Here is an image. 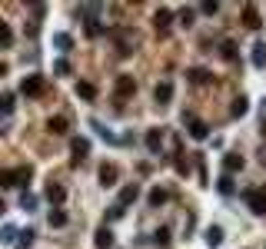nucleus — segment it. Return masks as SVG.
<instances>
[{"mask_svg": "<svg viewBox=\"0 0 266 249\" xmlns=\"http://www.w3.org/2000/svg\"><path fill=\"white\" fill-rule=\"evenodd\" d=\"M243 199H246V206L256 213V216H263V213H266V186L246 189V193H243Z\"/></svg>", "mask_w": 266, "mask_h": 249, "instance_id": "f257e3e1", "label": "nucleus"}, {"mask_svg": "<svg viewBox=\"0 0 266 249\" xmlns=\"http://www.w3.org/2000/svg\"><path fill=\"white\" fill-rule=\"evenodd\" d=\"M20 93H24V97H44L47 93V80H44V76H37V73L27 76V80L20 83Z\"/></svg>", "mask_w": 266, "mask_h": 249, "instance_id": "f03ea898", "label": "nucleus"}, {"mask_svg": "<svg viewBox=\"0 0 266 249\" xmlns=\"http://www.w3.org/2000/svg\"><path fill=\"white\" fill-rule=\"evenodd\" d=\"M113 93H117V100L133 97V93H137V80H133L130 73H120V76H117V83H113Z\"/></svg>", "mask_w": 266, "mask_h": 249, "instance_id": "7ed1b4c3", "label": "nucleus"}, {"mask_svg": "<svg viewBox=\"0 0 266 249\" xmlns=\"http://www.w3.org/2000/svg\"><path fill=\"white\" fill-rule=\"evenodd\" d=\"M70 153H73V166H80V163H83V156L90 153V140L73 137V140H70Z\"/></svg>", "mask_w": 266, "mask_h": 249, "instance_id": "20e7f679", "label": "nucleus"}, {"mask_svg": "<svg viewBox=\"0 0 266 249\" xmlns=\"http://www.w3.org/2000/svg\"><path fill=\"white\" fill-rule=\"evenodd\" d=\"M170 24H173V10H170V7H160V10H157V17H153V27H157V33H160V37H163V33L170 30Z\"/></svg>", "mask_w": 266, "mask_h": 249, "instance_id": "39448f33", "label": "nucleus"}, {"mask_svg": "<svg viewBox=\"0 0 266 249\" xmlns=\"http://www.w3.org/2000/svg\"><path fill=\"white\" fill-rule=\"evenodd\" d=\"M243 24H246L250 30H260V27H263V17H260V10H256V4L243 7Z\"/></svg>", "mask_w": 266, "mask_h": 249, "instance_id": "423d86ee", "label": "nucleus"}, {"mask_svg": "<svg viewBox=\"0 0 266 249\" xmlns=\"http://www.w3.org/2000/svg\"><path fill=\"white\" fill-rule=\"evenodd\" d=\"M47 199H50V203H53V209H60V206H64V199H67V189L64 186H60V183H47Z\"/></svg>", "mask_w": 266, "mask_h": 249, "instance_id": "0eeeda50", "label": "nucleus"}, {"mask_svg": "<svg viewBox=\"0 0 266 249\" xmlns=\"http://www.w3.org/2000/svg\"><path fill=\"white\" fill-rule=\"evenodd\" d=\"M117 180H120V166H117V163H103L100 166V183L103 186H113Z\"/></svg>", "mask_w": 266, "mask_h": 249, "instance_id": "6e6552de", "label": "nucleus"}, {"mask_svg": "<svg viewBox=\"0 0 266 249\" xmlns=\"http://www.w3.org/2000/svg\"><path fill=\"white\" fill-rule=\"evenodd\" d=\"M186 130H190V137H193V140H206L210 126L203 123V120H197V117H186Z\"/></svg>", "mask_w": 266, "mask_h": 249, "instance_id": "1a4fd4ad", "label": "nucleus"}, {"mask_svg": "<svg viewBox=\"0 0 266 249\" xmlns=\"http://www.w3.org/2000/svg\"><path fill=\"white\" fill-rule=\"evenodd\" d=\"M93 246L97 249H110L113 246V229H110V226H100V229L93 233Z\"/></svg>", "mask_w": 266, "mask_h": 249, "instance_id": "9d476101", "label": "nucleus"}, {"mask_svg": "<svg viewBox=\"0 0 266 249\" xmlns=\"http://www.w3.org/2000/svg\"><path fill=\"white\" fill-rule=\"evenodd\" d=\"M137 196H140V186H137V183H127V186L120 189V199H117V206H120V209H127V206H130Z\"/></svg>", "mask_w": 266, "mask_h": 249, "instance_id": "9b49d317", "label": "nucleus"}, {"mask_svg": "<svg viewBox=\"0 0 266 249\" xmlns=\"http://www.w3.org/2000/svg\"><path fill=\"white\" fill-rule=\"evenodd\" d=\"M240 169H243V156L240 153H226V156H223V173H226V176L240 173Z\"/></svg>", "mask_w": 266, "mask_h": 249, "instance_id": "f8f14e48", "label": "nucleus"}, {"mask_svg": "<svg viewBox=\"0 0 266 249\" xmlns=\"http://www.w3.org/2000/svg\"><path fill=\"white\" fill-rule=\"evenodd\" d=\"M153 97H157V103H160V106H163V103H170V100H173V83H170V80L157 83V90H153Z\"/></svg>", "mask_w": 266, "mask_h": 249, "instance_id": "ddd939ff", "label": "nucleus"}, {"mask_svg": "<svg viewBox=\"0 0 266 249\" xmlns=\"http://www.w3.org/2000/svg\"><path fill=\"white\" fill-rule=\"evenodd\" d=\"M146 149H150V153H160V149H163V130H146Z\"/></svg>", "mask_w": 266, "mask_h": 249, "instance_id": "4468645a", "label": "nucleus"}, {"mask_svg": "<svg viewBox=\"0 0 266 249\" xmlns=\"http://www.w3.org/2000/svg\"><path fill=\"white\" fill-rule=\"evenodd\" d=\"M67 117H50V120H47V130H50L53 133V137H67Z\"/></svg>", "mask_w": 266, "mask_h": 249, "instance_id": "2eb2a0df", "label": "nucleus"}, {"mask_svg": "<svg viewBox=\"0 0 266 249\" xmlns=\"http://www.w3.org/2000/svg\"><path fill=\"white\" fill-rule=\"evenodd\" d=\"M186 80H190V83H200V87H203V83H210V73H206L203 67H190V70H186Z\"/></svg>", "mask_w": 266, "mask_h": 249, "instance_id": "dca6fc26", "label": "nucleus"}, {"mask_svg": "<svg viewBox=\"0 0 266 249\" xmlns=\"http://www.w3.org/2000/svg\"><path fill=\"white\" fill-rule=\"evenodd\" d=\"M77 97H80V100H97V87L87 83V80H80V83H77Z\"/></svg>", "mask_w": 266, "mask_h": 249, "instance_id": "f3484780", "label": "nucleus"}, {"mask_svg": "<svg viewBox=\"0 0 266 249\" xmlns=\"http://www.w3.org/2000/svg\"><path fill=\"white\" fill-rule=\"evenodd\" d=\"M166 199H170V193H166L163 186H157V189H150V196H146V203H150V206H163Z\"/></svg>", "mask_w": 266, "mask_h": 249, "instance_id": "a211bd4d", "label": "nucleus"}, {"mask_svg": "<svg viewBox=\"0 0 266 249\" xmlns=\"http://www.w3.org/2000/svg\"><path fill=\"white\" fill-rule=\"evenodd\" d=\"M230 113H233V117H246V113H250V100L246 97H236L233 106H230Z\"/></svg>", "mask_w": 266, "mask_h": 249, "instance_id": "6ab92c4d", "label": "nucleus"}, {"mask_svg": "<svg viewBox=\"0 0 266 249\" xmlns=\"http://www.w3.org/2000/svg\"><path fill=\"white\" fill-rule=\"evenodd\" d=\"M220 243H223V229H220V226H210V229H206V246L216 249Z\"/></svg>", "mask_w": 266, "mask_h": 249, "instance_id": "aec40b11", "label": "nucleus"}, {"mask_svg": "<svg viewBox=\"0 0 266 249\" xmlns=\"http://www.w3.org/2000/svg\"><path fill=\"white\" fill-rule=\"evenodd\" d=\"M13 44V30H10V24H7V20H0V47H10Z\"/></svg>", "mask_w": 266, "mask_h": 249, "instance_id": "412c9836", "label": "nucleus"}, {"mask_svg": "<svg viewBox=\"0 0 266 249\" xmlns=\"http://www.w3.org/2000/svg\"><path fill=\"white\" fill-rule=\"evenodd\" d=\"M0 186L4 189L17 186V169H0Z\"/></svg>", "mask_w": 266, "mask_h": 249, "instance_id": "4be33fe9", "label": "nucleus"}, {"mask_svg": "<svg viewBox=\"0 0 266 249\" xmlns=\"http://www.w3.org/2000/svg\"><path fill=\"white\" fill-rule=\"evenodd\" d=\"M253 67H256V70L266 67V44H256V47H253Z\"/></svg>", "mask_w": 266, "mask_h": 249, "instance_id": "5701e85b", "label": "nucleus"}, {"mask_svg": "<svg viewBox=\"0 0 266 249\" xmlns=\"http://www.w3.org/2000/svg\"><path fill=\"white\" fill-rule=\"evenodd\" d=\"M220 53H223V60H236V44H233V40H223Z\"/></svg>", "mask_w": 266, "mask_h": 249, "instance_id": "b1692460", "label": "nucleus"}, {"mask_svg": "<svg viewBox=\"0 0 266 249\" xmlns=\"http://www.w3.org/2000/svg\"><path fill=\"white\" fill-rule=\"evenodd\" d=\"M53 44H57L60 50H70L73 47V37H70V33H53Z\"/></svg>", "mask_w": 266, "mask_h": 249, "instance_id": "393cba45", "label": "nucleus"}, {"mask_svg": "<svg viewBox=\"0 0 266 249\" xmlns=\"http://www.w3.org/2000/svg\"><path fill=\"white\" fill-rule=\"evenodd\" d=\"M216 186H220V193H223V196H230V193H233V176H226V173H223Z\"/></svg>", "mask_w": 266, "mask_h": 249, "instance_id": "a878e982", "label": "nucleus"}, {"mask_svg": "<svg viewBox=\"0 0 266 249\" xmlns=\"http://www.w3.org/2000/svg\"><path fill=\"white\" fill-rule=\"evenodd\" d=\"M153 243H157V246H166V243H170V229H166V226H160V229L153 233Z\"/></svg>", "mask_w": 266, "mask_h": 249, "instance_id": "bb28decb", "label": "nucleus"}, {"mask_svg": "<svg viewBox=\"0 0 266 249\" xmlns=\"http://www.w3.org/2000/svg\"><path fill=\"white\" fill-rule=\"evenodd\" d=\"M30 176H33L30 166H20V169H17V186H27V183H30Z\"/></svg>", "mask_w": 266, "mask_h": 249, "instance_id": "cd10ccee", "label": "nucleus"}, {"mask_svg": "<svg viewBox=\"0 0 266 249\" xmlns=\"http://www.w3.org/2000/svg\"><path fill=\"white\" fill-rule=\"evenodd\" d=\"M50 226H67V213L64 209H50Z\"/></svg>", "mask_w": 266, "mask_h": 249, "instance_id": "c85d7f7f", "label": "nucleus"}, {"mask_svg": "<svg viewBox=\"0 0 266 249\" xmlns=\"http://www.w3.org/2000/svg\"><path fill=\"white\" fill-rule=\"evenodd\" d=\"M10 110H13V97H10V93H4V97H0V117H7Z\"/></svg>", "mask_w": 266, "mask_h": 249, "instance_id": "c756f323", "label": "nucleus"}, {"mask_svg": "<svg viewBox=\"0 0 266 249\" xmlns=\"http://www.w3.org/2000/svg\"><path fill=\"white\" fill-rule=\"evenodd\" d=\"M20 206H24V209L30 213L33 206H37V196H33V193H24V196H20Z\"/></svg>", "mask_w": 266, "mask_h": 249, "instance_id": "7c9ffc66", "label": "nucleus"}, {"mask_svg": "<svg viewBox=\"0 0 266 249\" xmlns=\"http://www.w3.org/2000/svg\"><path fill=\"white\" fill-rule=\"evenodd\" d=\"M17 236H20V233L13 229V226H7V229L0 233V243H13V239H17Z\"/></svg>", "mask_w": 266, "mask_h": 249, "instance_id": "2f4dec72", "label": "nucleus"}, {"mask_svg": "<svg viewBox=\"0 0 266 249\" xmlns=\"http://www.w3.org/2000/svg\"><path fill=\"white\" fill-rule=\"evenodd\" d=\"M87 33H90V37H100V33H103L100 20H87Z\"/></svg>", "mask_w": 266, "mask_h": 249, "instance_id": "473e14b6", "label": "nucleus"}, {"mask_svg": "<svg viewBox=\"0 0 266 249\" xmlns=\"http://www.w3.org/2000/svg\"><path fill=\"white\" fill-rule=\"evenodd\" d=\"M53 73L67 76V73H70V63H67V60H57V63H53Z\"/></svg>", "mask_w": 266, "mask_h": 249, "instance_id": "72a5a7b5", "label": "nucleus"}, {"mask_svg": "<svg viewBox=\"0 0 266 249\" xmlns=\"http://www.w3.org/2000/svg\"><path fill=\"white\" fill-rule=\"evenodd\" d=\"M200 10H203V13H210V17H213V13L220 10V4H213V0H206V4H200Z\"/></svg>", "mask_w": 266, "mask_h": 249, "instance_id": "f704fd0d", "label": "nucleus"}, {"mask_svg": "<svg viewBox=\"0 0 266 249\" xmlns=\"http://www.w3.org/2000/svg\"><path fill=\"white\" fill-rule=\"evenodd\" d=\"M33 236H37L33 229H24V233H20V243H24V246H30V243H33Z\"/></svg>", "mask_w": 266, "mask_h": 249, "instance_id": "c9c22d12", "label": "nucleus"}, {"mask_svg": "<svg viewBox=\"0 0 266 249\" xmlns=\"http://www.w3.org/2000/svg\"><path fill=\"white\" fill-rule=\"evenodd\" d=\"M180 24L190 27V24H193V10H183V13H180Z\"/></svg>", "mask_w": 266, "mask_h": 249, "instance_id": "e433bc0d", "label": "nucleus"}, {"mask_svg": "<svg viewBox=\"0 0 266 249\" xmlns=\"http://www.w3.org/2000/svg\"><path fill=\"white\" fill-rule=\"evenodd\" d=\"M123 213H127V209H120V206H117V203H113V206H110V219H120V216H123Z\"/></svg>", "mask_w": 266, "mask_h": 249, "instance_id": "4c0bfd02", "label": "nucleus"}, {"mask_svg": "<svg viewBox=\"0 0 266 249\" xmlns=\"http://www.w3.org/2000/svg\"><path fill=\"white\" fill-rule=\"evenodd\" d=\"M0 76H7V63L4 60H0Z\"/></svg>", "mask_w": 266, "mask_h": 249, "instance_id": "58836bf2", "label": "nucleus"}, {"mask_svg": "<svg viewBox=\"0 0 266 249\" xmlns=\"http://www.w3.org/2000/svg\"><path fill=\"white\" fill-rule=\"evenodd\" d=\"M4 213H7V203H4V199H0V216H4Z\"/></svg>", "mask_w": 266, "mask_h": 249, "instance_id": "ea45409f", "label": "nucleus"}]
</instances>
